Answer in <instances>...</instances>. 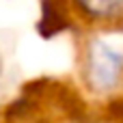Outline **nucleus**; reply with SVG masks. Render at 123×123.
Masks as SVG:
<instances>
[{
	"instance_id": "nucleus-1",
	"label": "nucleus",
	"mask_w": 123,
	"mask_h": 123,
	"mask_svg": "<svg viewBox=\"0 0 123 123\" xmlns=\"http://www.w3.org/2000/svg\"><path fill=\"white\" fill-rule=\"evenodd\" d=\"M82 74L91 91L110 93L123 82V52L104 39H89L82 56Z\"/></svg>"
},
{
	"instance_id": "nucleus-2",
	"label": "nucleus",
	"mask_w": 123,
	"mask_h": 123,
	"mask_svg": "<svg viewBox=\"0 0 123 123\" xmlns=\"http://www.w3.org/2000/svg\"><path fill=\"white\" fill-rule=\"evenodd\" d=\"M69 15L89 26H121L123 0H65Z\"/></svg>"
},
{
	"instance_id": "nucleus-3",
	"label": "nucleus",
	"mask_w": 123,
	"mask_h": 123,
	"mask_svg": "<svg viewBox=\"0 0 123 123\" xmlns=\"http://www.w3.org/2000/svg\"><path fill=\"white\" fill-rule=\"evenodd\" d=\"M112 108H117V110H115V115H117L119 119H123V102H119V104H115Z\"/></svg>"
}]
</instances>
